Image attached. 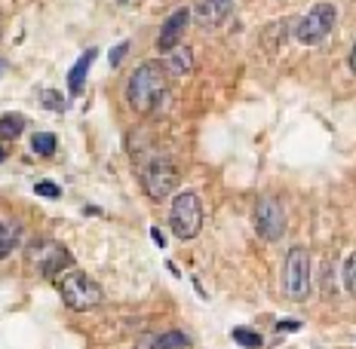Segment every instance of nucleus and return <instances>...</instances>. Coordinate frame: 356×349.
<instances>
[{"instance_id":"f8f14e48","label":"nucleus","mask_w":356,"mask_h":349,"mask_svg":"<svg viewBox=\"0 0 356 349\" xmlns=\"http://www.w3.org/2000/svg\"><path fill=\"white\" fill-rule=\"evenodd\" d=\"M191 346V337L184 331H166V334H154L147 337V343L142 340L138 349H188Z\"/></svg>"},{"instance_id":"5701e85b","label":"nucleus","mask_w":356,"mask_h":349,"mask_svg":"<svg viewBox=\"0 0 356 349\" xmlns=\"http://www.w3.org/2000/svg\"><path fill=\"white\" fill-rule=\"evenodd\" d=\"M347 62H350V71H353V74H356V46H353V49H350V58H347Z\"/></svg>"},{"instance_id":"ddd939ff","label":"nucleus","mask_w":356,"mask_h":349,"mask_svg":"<svg viewBox=\"0 0 356 349\" xmlns=\"http://www.w3.org/2000/svg\"><path fill=\"white\" fill-rule=\"evenodd\" d=\"M92 58H95V49H86V53L71 65V71H68V89H71V95L83 92V83H86V74H89V65H92Z\"/></svg>"},{"instance_id":"f257e3e1","label":"nucleus","mask_w":356,"mask_h":349,"mask_svg":"<svg viewBox=\"0 0 356 349\" xmlns=\"http://www.w3.org/2000/svg\"><path fill=\"white\" fill-rule=\"evenodd\" d=\"M166 99V77L157 65H138L129 77V105L138 114H151Z\"/></svg>"},{"instance_id":"0eeeda50","label":"nucleus","mask_w":356,"mask_h":349,"mask_svg":"<svg viewBox=\"0 0 356 349\" xmlns=\"http://www.w3.org/2000/svg\"><path fill=\"white\" fill-rule=\"evenodd\" d=\"M255 230L267 242H277L286 233V212L273 196H261L255 205Z\"/></svg>"},{"instance_id":"39448f33","label":"nucleus","mask_w":356,"mask_h":349,"mask_svg":"<svg viewBox=\"0 0 356 349\" xmlns=\"http://www.w3.org/2000/svg\"><path fill=\"white\" fill-rule=\"evenodd\" d=\"M335 19H338L335 6L332 3H316L307 16H301L298 22H295V40L304 43V46H316V43H323L325 37L332 34Z\"/></svg>"},{"instance_id":"9b49d317","label":"nucleus","mask_w":356,"mask_h":349,"mask_svg":"<svg viewBox=\"0 0 356 349\" xmlns=\"http://www.w3.org/2000/svg\"><path fill=\"white\" fill-rule=\"evenodd\" d=\"M163 56H166L163 58V68L169 74H175V77H181V74H188L194 68V49H188V46H172Z\"/></svg>"},{"instance_id":"9d476101","label":"nucleus","mask_w":356,"mask_h":349,"mask_svg":"<svg viewBox=\"0 0 356 349\" xmlns=\"http://www.w3.org/2000/svg\"><path fill=\"white\" fill-rule=\"evenodd\" d=\"M231 10H234V0H200L194 10V19L203 28H215L231 16Z\"/></svg>"},{"instance_id":"f3484780","label":"nucleus","mask_w":356,"mask_h":349,"mask_svg":"<svg viewBox=\"0 0 356 349\" xmlns=\"http://www.w3.org/2000/svg\"><path fill=\"white\" fill-rule=\"evenodd\" d=\"M13 245H16V227H6L3 221H0V257L10 255Z\"/></svg>"},{"instance_id":"6e6552de","label":"nucleus","mask_w":356,"mask_h":349,"mask_svg":"<svg viewBox=\"0 0 356 349\" xmlns=\"http://www.w3.org/2000/svg\"><path fill=\"white\" fill-rule=\"evenodd\" d=\"M34 264L40 266L43 276L53 279L58 270H65V266L71 264V257H68V251H65L58 242H40L34 248Z\"/></svg>"},{"instance_id":"412c9836","label":"nucleus","mask_w":356,"mask_h":349,"mask_svg":"<svg viewBox=\"0 0 356 349\" xmlns=\"http://www.w3.org/2000/svg\"><path fill=\"white\" fill-rule=\"evenodd\" d=\"M126 49H129V43H120V46H114V49H111V65H114V68H117V65L123 62Z\"/></svg>"},{"instance_id":"423d86ee","label":"nucleus","mask_w":356,"mask_h":349,"mask_svg":"<svg viewBox=\"0 0 356 349\" xmlns=\"http://www.w3.org/2000/svg\"><path fill=\"white\" fill-rule=\"evenodd\" d=\"M283 288L289 300H307L310 297V251L292 248L283 266Z\"/></svg>"},{"instance_id":"2eb2a0df","label":"nucleus","mask_w":356,"mask_h":349,"mask_svg":"<svg viewBox=\"0 0 356 349\" xmlns=\"http://www.w3.org/2000/svg\"><path fill=\"white\" fill-rule=\"evenodd\" d=\"M31 151L40 153V157L56 153V135H53V132H37V135L31 138Z\"/></svg>"},{"instance_id":"b1692460","label":"nucleus","mask_w":356,"mask_h":349,"mask_svg":"<svg viewBox=\"0 0 356 349\" xmlns=\"http://www.w3.org/2000/svg\"><path fill=\"white\" fill-rule=\"evenodd\" d=\"M120 3H123V6H136L138 0H120Z\"/></svg>"},{"instance_id":"6ab92c4d","label":"nucleus","mask_w":356,"mask_h":349,"mask_svg":"<svg viewBox=\"0 0 356 349\" xmlns=\"http://www.w3.org/2000/svg\"><path fill=\"white\" fill-rule=\"evenodd\" d=\"M40 101H43V108H49V110H65V99L56 89H47V92L40 95Z\"/></svg>"},{"instance_id":"aec40b11","label":"nucleus","mask_w":356,"mask_h":349,"mask_svg":"<svg viewBox=\"0 0 356 349\" xmlns=\"http://www.w3.org/2000/svg\"><path fill=\"white\" fill-rule=\"evenodd\" d=\"M34 190L40 193V196H49V199H58V196H62V190H58L53 181H40V184H37Z\"/></svg>"},{"instance_id":"1a4fd4ad","label":"nucleus","mask_w":356,"mask_h":349,"mask_svg":"<svg viewBox=\"0 0 356 349\" xmlns=\"http://www.w3.org/2000/svg\"><path fill=\"white\" fill-rule=\"evenodd\" d=\"M188 22H191V10H175L172 16L163 22L160 37H157V49H160V53H169L172 46H178V40H181Z\"/></svg>"},{"instance_id":"393cba45","label":"nucleus","mask_w":356,"mask_h":349,"mask_svg":"<svg viewBox=\"0 0 356 349\" xmlns=\"http://www.w3.org/2000/svg\"><path fill=\"white\" fill-rule=\"evenodd\" d=\"M3 157H6V153H3V151H0V162H3Z\"/></svg>"},{"instance_id":"4468645a","label":"nucleus","mask_w":356,"mask_h":349,"mask_svg":"<svg viewBox=\"0 0 356 349\" xmlns=\"http://www.w3.org/2000/svg\"><path fill=\"white\" fill-rule=\"evenodd\" d=\"M22 132H25V117L22 114H6L0 117V138H19Z\"/></svg>"},{"instance_id":"dca6fc26","label":"nucleus","mask_w":356,"mask_h":349,"mask_svg":"<svg viewBox=\"0 0 356 349\" xmlns=\"http://www.w3.org/2000/svg\"><path fill=\"white\" fill-rule=\"evenodd\" d=\"M234 340H236L240 346H249V349H261V346H264L261 334H255L252 328H234Z\"/></svg>"},{"instance_id":"4be33fe9","label":"nucleus","mask_w":356,"mask_h":349,"mask_svg":"<svg viewBox=\"0 0 356 349\" xmlns=\"http://www.w3.org/2000/svg\"><path fill=\"white\" fill-rule=\"evenodd\" d=\"M301 325L298 322H280V331H298Z\"/></svg>"},{"instance_id":"20e7f679","label":"nucleus","mask_w":356,"mask_h":349,"mask_svg":"<svg viewBox=\"0 0 356 349\" xmlns=\"http://www.w3.org/2000/svg\"><path fill=\"white\" fill-rule=\"evenodd\" d=\"M169 224L178 239H194L203 227V205L197 193H178L169 209Z\"/></svg>"},{"instance_id":"a211bd4d","label":"nucleus","mask_w":356,"mask_h":349,"mask_svg":"<svg viewBox=\"0 0 356 349\" xmlns=\"http://www.w3.org/2000/svg\"><path fill=\"white\" fill-rule=\"evenodd\" d=\"M344 285L350 294H356V255H350L344 264Z\"/></svg>"},{"instance_id":"a878e982","label":"nucleus","mask_w":356,"mask_h":349,"mask_svg":"<svg viewBox=\"0 0 356 349\" xmlns=\"http://www.w3.org/2000/svg\"><path fill=\"white\" fill-rule=\"evenodd\" d=\"M0 74H3V62H0Z\"/></svg>"},{"instance_id":"7ed1b4c3","label":"nucleus","mask_w":356,"mask_h":349,"mask_svg":"<svg viewBox=\"0 0 356 349\" xmlns=\"http://www.w3.org/2000/svg\"><path fill=\"white\" fill-rule=\"evenodd\" d=\"M58 291H62V300L68 303L77 313H86V309H95L102 303V288L99 282H92L83 270H68L62 279H58Z\"/></svg>"},{"instance_id":"f03ea898","label":"nucleus","mask_w":356,"mask_h":349,"mask_svg":"<svg viewBox=\"0 0 356 349\" xmlns=\"http://www.w3.org/2000/svg\"><path fill=\"white\" fill-rule=\"evenodd\" d=\"M178 166L166 153H147L142 162V184L151 199H166L178 187Z\"/></svg>"}]
</instances>
